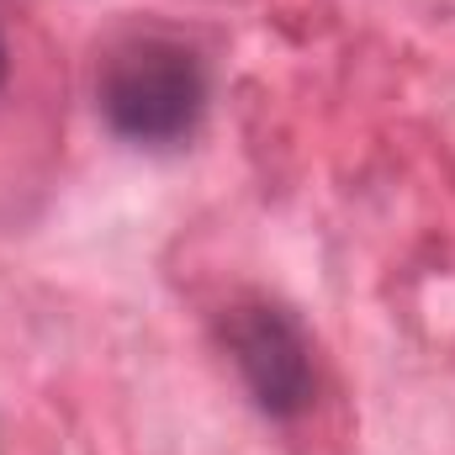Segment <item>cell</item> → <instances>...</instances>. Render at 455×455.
Segmentation results:
<instances>
[{
    "label": "cell",
    "mask_w": 455,
    "mask_h": 455,
    "mask_svg": "<svg viewBox=\"0 0 455 455\" xmlns=\"http://www.w3.org/2000/svg\"><path fill=\"white\" fill-rule=\"evenodd\" d=\"M96 112L138 148L186 143L207 112V69L175 32H122L96 64Z\"/></svg>",
    "instance_id": "obj_1"
},
{
    "label": "cell",
    "mask_w": 455,
    "mask_h": 455,
    "mask_svg": "<svg viewBox=\"0 0 455 455\" xmlns=\"http://www.w3.org/2000/svg\"><path fill=\"white\" fill-rule=\"evenodd\" d=\"M223 349L254 397V408L275 424H291L318 397V360L302 318L270 297H238L223 307Z\"/></svg>",
    "instance_id": "obj_2"
},
{
    "label": "cell",
    "mask_w": 455,
    "mask_h": 455,
    "mask_svg": "<svg viewBox=\"0 0 455 455\" xmlns=\"http://www.w3.org/2000/svg\"><path fill=\"white\" fill-rule=\"evenodd\" d=\"M0 85H5V37H0Z\"/></svg>",
    "instance_id": "obj_3"
}]
</instances>
